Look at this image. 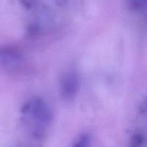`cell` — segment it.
<instances>
[{"label":"cell","instance_id":"cell-1","mask_svg":"<svg viewBox=\"0 0 147 147\" xmlns=\"http://www.w3.org/2000/svg\"><path fill=\"white\" fill-rule=\"evenodd\" d=\"M22 113L28 115L41 123H48L51 121L52 112L50 107L38 98H34L22 108Z\"/></svg>","mask_w":147,"mask_h":147},{"label":"cell","instance_id":"cell-6","mask_svg":"<svg viewBox=\"0 0 147 147\" xmlns=\"http://www.w3.org/2000/svg\"><path fill=\"white\" fill-rule=\"evenodd\" d=\"M90 145V136L87 134L80 136L77 142L71 147H88Z\"/></svg>","mask_w":147,"mask_h":147},{"label":"cell","instance_id":"cell-2","mask_svg":"<svg viewBox=\"0 0 147 147\" xmlns=\"http://www.w3.org/2000/svg\"><path fill=\"white\" fill-rule=\"evenodd\" d=\"M78 76L74 73H69L63 76L60 83V92L64 98L70 99L74 97L79 89Z\"/></svg>","mask_w":147,"mask_h":147},{"label":"cell","instance_id":"cell-3","mask_svg":"<svg viewBox=\"0 0 147 147\" xmlns=\"http://www.w3.org/2000/svg\"><path fill=\"white\" fill-rule=\"evenodd\" d=\"M22 62V55L14 49L5 47L0 50V63L6 67H16Z\"/></svg>","mask_w":147,"mask_h":147},{"label":"cell","instance_id":"cell-5","mask_svg":"<svg viewBox=\"0 0 147 147\" xmlns=\"http://www.w3.org/2000/svg\"><path fill=\"white\" fill-rule=\"evenodd\" d=\"M144 137L140 134H136L133 135L129 142L130 147H141L144 143Z\"/></svg>","mask_w":147,"mask_h":147},{"label":"cell","instance_id":"cell-8","mask_svg":"<svg viewBox=\"0 0 147 147\" xmlns=\"http://www.w3.org/2000/svg\"><path fill=\"white\" fill-rule=\"evenodd\" d=\"M146 110H147V100L146 101Z\"/></svg>","mask_w":147,"mask_h":147},{"label":"cell","instance_id":"cell-4","mask_svg":"<svg viewBox=\"0 0 147 147\" xmlns=\"http://www.w3.org/2000/svg\"><path fill=\"white\" fill-rule=\"evenodd\" d=\"M147 4V0H127V5L134 11L139 10Z\"/></svg>","mask_w":147,"mask_h":147},{"label":"cell","instance_id":"cell-7","mask_svg":"<svg viewBox=\"0 0 147 147\" xmlns=\"http://www.w3.org/2000/svg\"><path fill=\"white\" fill-rule=\"evenodd\" d=\"M21 3L22 4V5L24 6V7H27V8L30 7V4L27 0H21Z\"/></svg>","mask_w":147,"mask_h":147}]
</instances>
